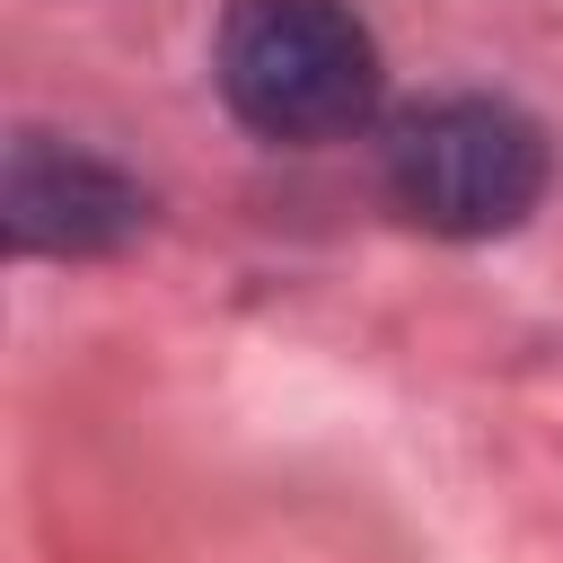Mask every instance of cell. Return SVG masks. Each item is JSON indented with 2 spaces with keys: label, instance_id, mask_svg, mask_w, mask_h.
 I'll return each instance as SVG.
<instances>
[{
  "label": "cell",
  "instance_id": "6da1fadb",
  "mask_svg": "<svg viewBox=\"0 0 563 563\" xmlns=\"http://www.w3.org/2000/svg\"><path fill=\"white\" fill-rule=\"evenodd\" d=\"M211 79L264 141H343L378 106V44L352 0H229Z\"/></svg>",
  "mask_w": 563,
  "mask_h": 563
},
{
  "label": "cell",
  "instance_id": "7a4b0ae2",
  "mask_svg": "<svg viewBox=\"0 0 563 563\" xmlns=\"http://www.w3.org/2000/svg\"><path fill=\"white\" fill-rule=\"evenodd\" d=\"M554 176L545 132L501 97H431L387 132V194L431 238H501Z\"/></svg>",
  "mask_w": 563,
  "mask_h": 563
},
{
  "label": "cell",
  "instance_id": "3957f363",
  "mask_svg": "<svg viewBox=\"0 0 563 563\" xmlns=\"http://www.w3.org/2000/svg\"><path fill=\"white\" fill-rule=\"evenodd\" d=\"M0 220H9L18 255H106L150 220V202L123 167H106L70 141H44V132H18L9 176H0Z\"/></svg>",
  "mask_w": 563,
  "mask_h": 563
}]
</instances>
